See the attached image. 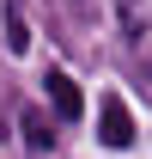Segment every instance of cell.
Instances as JSON below:
<instances>
[{
  "label": "cell",
  "mask_w": 152,
  "mask_h": 159,
  "mask_svg": "<svg viewBox=\"0 0 152 159\" xmlns=\"http://www.w3.org/2000/svg\"><path fill=\"white\" fill-rule=\"evenodd\" d=\"M97 141L116 147V153L134 147V116H128V104H122V98H103V104H97Z\"/></svg>",
  "instance_id": "obj_1"
},
{
  "label": "cell",
  "mask_w": 152,
  "mask_h": 159,
  "mask_svg": "<svg viewBox=\"0 0 152 159\" xmlns=\"http://www.w3.org/2000/svg\"><path fill=\"white\" fill-rule=\"evenodd\" d=\"M49 104H55V116H61V122H73L79 110H85V98H79V86H73L67 74H49Z\"/></svg>",
  "instance_id": "obj_2"
},
{
  "label": "cell",
  "mask_w": 152,
  "mask_h": 159,
  "mask_svg": "<svg viewBox=\"0 0 152 159\" xmlns=\"http://www.w3.org/2000/svg\"><path fill=\"white\" fill-rule=\"evenodd\" d=\"M24 141H31V147H37V153H49V147H55V122L43 116V110H24Z\"/></svg>",
  "instance_id": "obj_3"
},
{
  "label": "cell",
  "mask_w": 152,
  "mask_h": 159,
  "mask_svg": "<svg viewBox=\"0 0 152 159\" xmlns=\"http://www.w3.org/2000/svg\"><path fill=\"white\" fill-rule=\"evenodd\" d=\"M6 49H12V55L31 49V31H24V12H19V6H6Z\"/></svg>",
  "instance_id": "obj_4"
},
{
  "label": "cell",
  "mask_w": 152,
  "mask_h": 159,
  "mask_svg": "<svg viewBox=\"0 0 152 159\" xmlns=\"http://www.w3.org/2000/svg\"><path fill=\"white\" fill-rule=\"evenodd\" d=\"M67 6H85V0H67Z\"/></svg>",
  "instance_id": "obj_5"
}]
</instances>
